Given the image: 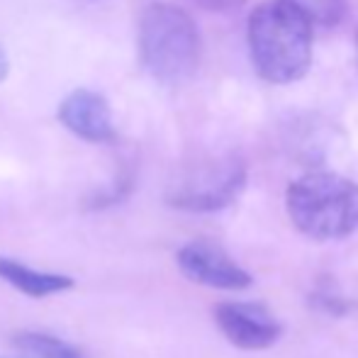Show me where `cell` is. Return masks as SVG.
Masks as SVG:
<instances>
[{
  "mask_svg": "<svg viewBox=\"0 0 358 358\" xmlns=\"http://www.w3.org/2000/svg\"><path fill=\"white\" fill-rule=\"evenodd\" d=\"M295 13H300L312 27H336L344 20L349 3L346 0H283Z\"/></svg>",
  "mask_w": 358,
  "mask_h": 358,
  "instance_id": "10",
  "label": "cell"
},
{
  "mask_svg": "<svg viewBox=\"0 0 358 358\" xmlns=\"http://www.w3.org/2000/svg\"><path fill=\"white\" fill-rule=\"evenodd\" d=\"M139 59L151 78L183 85L200 69L203 37L195 20L173 3H151L139 20Z\"/></svg>",
  "mask_w": 358,
  "mask_h": 358,
  "instance_id": "2",
  "label": "cell"
},
{
  "mask_svg": "<svg viewBox=\"0 0 358 358\" xmlns=\"http://www.w3.org/2000/svg\"><path fill=\"white\" fill-rule=\"evenodd\" d=\"M246 178V164L239 156H222L188 173L166 195V203L183 213H220L239 198Z\"/></svg>",
  "mask_w": 358,
  "mask_h": 358,
  "instance_id": "4",
  "label": "cell"
},
{
  "mask_svg": "<svg viewBox=\"0 0 358 358\" xmlns=\"http://www.w3.org/2000/svg\"><path fill=\"white\" fill-rule=\"evenodd\" d=\"M285 208L300 234L339 241L358 229V185L334 171H310L290 183Z\"/></svg>",
  "mask_w": 358,
  "mask_h": 358,
  "instance_id": "3",
  "label": "cell"
},
{
  "mask_svg": "<svg viewBox=\"0 0 358 358\" xmlns=\"http://www.w3.org/2000/svg\"><path fill=\"white\" fill-rule=\"evenodd\" d=\"M15 358H85L76 346L44 331H20L13 339Z\"/></svg>",
  "mask_w": 358,
  "mask_h": 358,
  "instance_id": "9",
  "label": "cell"
},
{
  "mask_svg": "<svg viewBox=\"0 0 358 358\" xmlns=\"http://www.w3.org/2000/svg\"><path fill=\"white\" fill-rule=\"evenodd\" d=\"M246 39L254 69L268 83H295L310 71L315 52L312 24L283 0L261 3L249 15Z\"/></svg>",
  "mask_w": 358,
  "mask_h": 358,
  "instance_id": "1",
  "label": "cell"
},
{
  "mask_svg": "<svg viewBox=\"0 0 358 358\" xmlns=\"http://www.w3.org/2000/svg\"><path fill=\"white\" fill-rule=\"evenodd\" d=\"M59 122L90 144H110L117 139V127L113 120V108L108 98L98 90L78 88L62 100L57 113Z\"/></svg>",
  "mask_w": 358,
  "mask_h": 358,
  "instance_id": "7",
  "label": "cell"
},
{
  "mask_svg": "<svg viewBox=\"0 0 358 358\" xmlns=\"http://www.w3.org/2000/svg\"><path fill=\"white\" fill-rule=\"evenodd\" d=\"M129 193H132V173H122V176H117V178H115L105 190L95 193L93 198L88 200V208L90 210H105V208H110V205L122 203Z\"/></svg>",
  "mask_w": 358,
  "mask_h": 358,
  "instance_id": "11",
  "label": "cell"
},
{
  "mask_svg": "<svg viewBox=\"0 0 358 358\" xmlns=\"http://www.w3.org/2000/svg\"><path fill=\"white\" fill-rule=\"evenodd\" d=\"M178 268L188 280L215 290H246L254 278L220 244L210 239H193L178 249Z\"/></svg>",
  "mask_w": 358,
  "mask_h": 358,
  "instance_id": "6",
  "label": "cell"
},
{
  "mask_svg": "<svg viewBox=\"0 0 358 358\" xmlns=\"http://www.w3.org/2000/svg\"><path fill=\"white\" fill-rule=\"evenodd\" d=\"M215 322L222 336L241 351H266L283 336V324L261 302H220Z\"/></svg>",
  "mask_w": 358,
  "mask_h": 358,
  "instance_id": "5",
  "label": "cell"
},
{
  "mask_svg": "<svg viewBox=\"0 0 358 358\" xmlns=\"http://www.w3.org/2000/svg\"><path fill=\"white\" fill-rule=\"evenodd\" d=\"M8 73H10V62H8V57H5L3 49H0V80L8 78Z\"/></svg>",
  "mask_w": 358,
  "mask_h": 358,
  "instance_id": "13",
  "label": "cell"
},
{
  "mask_svg": "<svg viewBox=\"0 0 358 358\" xmlns=\"http://www.w3.org/2000/svg\"><path fill=\"white\" fill-rule=\"evenodd\" d=\"M356 39H358V29H356Z\"/></svg>",
  "mask_w": 358,
  "mask_h": 358,
  "instance_id": "14",
  "label": "cell"
},
{
  "mask_svg": "<svg viewBox=\"0 0 358 358\" xmlns=\"http://www.w3.org/2000/svg\"><path fill=\"white\" fill-rule=\"evenodd\" d=\"M190 3L208 10V13H231V10H239L246 0H190Z\"/></svg>",
  "mask_w": 358,
  "mask_h": 358,
  "instance_id": "12",
  "label": "cell"
},
{
  "mask_svg": "<svg viewBox=\"0 0 358 358\" xmlns=\"http://www.w3.org/2000/svg\"><path fill=\"white\" fill-rule=\"evenodd\" d=\"M0 280H5L15 290L24 292L29 297H49L73 287L71 275L37 271L32 266H24L20 261L10 259V256H0Z\"/></svg>",
  "mask_w": 358,
  "mask_h": 358,
  "instance_id": "8",
  "label": "cell"
}]
</instances>
